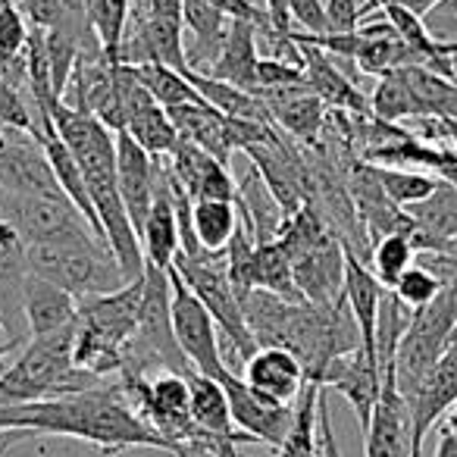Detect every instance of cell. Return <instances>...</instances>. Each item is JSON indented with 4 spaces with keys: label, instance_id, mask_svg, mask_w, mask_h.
<instances>
[{
    "label": "cell",
    "instance_id": "cell-1",
    "mask_svg": "<svg viewBox=\"0 0 457 457\" xmlns=\"http://www.w3.org/2000/svg\"><path fill=\"white\" fill-rule=\"evenodd\" d=\"M79 438L95 445L101 454H120L129 448H157L176 454L163 436L135 413L120 379L66 398L45 401H0V451L20 438Z\"/></svg>",
    "mask_w": 457,
    "mask_h": 457
},
{
    "label": "cell",
    "instance_id": "cell-2",
    "mask_svg": "<svg viewBox=\"0 0 457 457\" xmlns=\"http://www.w3.org/2000/svg\"><path fill=\"white\" fill-rule=\"evenodd\" d=\"M145 273L116 292L79 298L76 367L101 376H120L126 370V348L138 332Z\"/></svg>",
    "mask_w": 457,
    "mask_h": 457
},
{
    "label": "cell",
    "instance_id": "cell-3",
    "mask_svg": "<svg viewBox=\"0 0 457 457\" xmlns=\"http://www.w3.org/2000/svg\"><path fill=\"white\" fill-rule=\"evenodd\" d=\"M76 336L79 320L66 329L51 332V336L29 338L13 367L0 379V401L22 404V401L66 398V395L104 386L107 379L76 367Z\"/></svg>",
    "mask_w": 457,
    "mask_h": 457
},
{
    "label": "cell",
    "instance_id": "cell-4",
    "mask_svg": "<svg viewBox=\"0 0 457 457\" xmlns=\"http://www.w3.org/2000/svg\"><path fill=\"white\" fill-rule=\"evenodd\" d=\"M29 273L66 288L76 298L116 292V288L126 286L120 263L113 261L107 245H101L97 238L63 245H32L29 248Z\"/></svg>",
    "mask_w": 457,
    "mask_h": 457
},
{
    "label": "cell",
    "instance_id": "cell-5",
    "mask_svg": "<svg viewBox=\"0 0 457 457\" xmlns=\"http://www.w3.org/2000/svg\"><path fill=\"white\" fill-rule=\"evenodd\" d=\"M457 326V276L442 282V292L423 311H413L411 326L395 354V382L404 401L417 392V386L426 379L432 367L442 361V354L451 348V332Z\"/></svg>",
    "mask_w": 457,
    "mask_h": 457
},
{
    "label": "cell",
    "instance_id": "cell-6",
    "mask_svg": "<svg viewBox=\"0 0 457 457\" xmlns=\"http://www.w3.org/2000/svg\"><path fill=\"white\" fill-rule=\"evenodd\" d=\"M172 267L179 270L185 286L197 295V301L210 311L216 329H220V336L228 342V348L236 351L238 361L248 363L251 357L261 351V345L251 336L248 320H245V307L226 276V254L213 257V261H191V257H185V254H176Z\"/></svg>",
    "mask_w": 457,
    "mask_h": 457
},
{
    "label": "cell",
    "instance_id": "cell-7",
    "mask_svg": "<svg viewBox=\"0 0 457 457\" xmlns=\"http://www.w3.org/2000/svg\"><path fill=\"white\" fill-rule=\"evenodd\" d=\"M0 216L20 232L26 248H32V245H63L97 238L88 222H85V216L66 197L0 191Z\"/></svg>",
    "mask_w": 457,
    "mask_h": 457
},
{
    "label": "cell",
    "instance_id": "cell-8",
    "mask_svg": "<svg viewBox=\"0 0 457 457\" xmlns=\"http://www.w3.org/2000/svg\"><path fill=\"white\" fill-rule=\"evenodd\" d=\"M166 273H170V292H172V332H176V342L182 348L185 361L191 363L195 373L220 379L232 367L222 357L220 329H216L213 317L197 301V295L185 286V279L179 276L176 267H170Z\"/></svg>",
    "mask_w": 457,
    "mask_h": 457
},
{
    "label": "cell",
    "instance_id": "cell-9",
    "mask_svg": "<svg viewBox=\"0 0 457 457\" xmlns=\"http://www.w3.org/2000/svg\"><path fill=\"white\" fill-rule=\"evenodd\" d=\"M220 382H222V388H226L228 411H232L236 429L251 436L257 445H270V448L279 451L295 426V404L267 401L263 395H257L236 370H226V373L220 376Z\"/></svg>",
    "mask_w": 457,
    "mask_h": 457
},
{
    "label": "cell",
    "instance_id": "cell-10",
    "mask_svg": "<svg viewBox=\"0 0 457 457\" xmlns=\"http://www.w3.org/2000/svg\"><path fill=\"white\" fill-rule=\"evenodd\" d=\"M363 448L367 457H413V420L404 395L398 392L395 370L382 373V392L363 432Z\"/></svg>",
    "mask_w": 457,
    "mask_h": 457
},
{
    "label": "cell",
    "instance_id": "cell-11",
    "mask_svg": "<svg viewBox=\"0 0 457 457\" xmlns=\"http://www.w3.org/2000/svg\"><path fill=\"white\" fill-rule=\"evenodd\" d=\"M160 160L151 157L129 132H116V182H120L122 204L129 210L135 232H145L154 195H157Z\"/></svg>",
    "mask_w": 457,
    "mask_h": 457
},
{
    "label": "cell",
    "instance_id": "cell-12",
    "mask_svg": "<svg viewBox=\"0 0 457 457\" xmlns=\"http://www.w3.org/2000/svg\"><path fill=\"white\" fill-rule=\"evenodd\" d=\"M457 404V345H451L442 354V361L426 373V379L417 386V392L407 398L413 420V454L423 457V442L438 420Z\"/></svg>",
    "mask_w": 457,
    "mask_h": 457
},
{
    "label": "cell",
    "instance_id": "cell-13",
    "mask_svg": "<svg viewBox=\"0 0 457 457\" xmlns=\"http://www.w3.org/2000/svg\"><path fill=\"white\" fill-rule=\"evenodd\" d=\"M320 386L326 392H338L345 401L351 404V411L357 413V423L361 429L367 432L370 420H373V411H376V401H379V392H382V373H379V363L373 357H367V351L357 348L345 357H336L329 363V370L323 373Z\"/></svg>",
    "mask_w": 457,
    "mask_h": 457
},
{
    "label": "cell",
    "instance_id": "cell-14",
    "mask_svg": "<svg viewBox=\"0 0 457 457\" xmlns=\"http://www.w3.org/2000/svg\"><path fill=\"white\" fill-rule=\"evenodd\" d=\"M413 220V248L417 254H448L457 242V188L438 179L436 191L423 201L404 207Z\"/></svg>",
    "mask_w": 457,
    "mask_h": 457
},
{
    "label": "cell",
    "instance_id": "cell-15",
    "mask_svg": "<svg viewBox=\"0 0 457 457\" xmlns=\"http://www.w3.org/2000/svg\"><path fill=\"white\" fill-rule=\"evenodd\" d=\"M261 101L267 104L273 122L295 141H304L307 147L320 145V132L326 129V116L329 107L313 95L311 85H292L282 91H267L261 95Z\"/></svg>",
    "mask_w": 457,
    "mask_h": 457
},
{
    "label": "cell",
    "instance_id": "cell-16",
    "mask_svg": "<svg viewBox=\"0 0 457 457\" xmlns=\"http://www.w3.org/2000/svg\"><path fill=\"white\" fill-rule=\"evenodd\" d=\"M242 379L276 404H295L307 386V373L301 361L286 348H261L242 367Z\"/></svg>",
    "mask_w": 457,
    "mask_h": 457
},
{
    "label": "cell",
    "instance_id": "cell-17",
    "mask_svg": "<svg viewBox=\"0 0 457 457\" xmlns=\"http://www.w3.org/2000/svg\"><path fill=\"white\" fill-rule=\"evenodd\" d=\"M295 288L317 307H332L345 298V245L338 238L295 261Z\"/></svg>",
    "mask_w": 457,
    "mask_h": 457
},
{
    "label": "cell",
    "instance_id": "cell-18",
    "mask_svg": "<svg viewBox=\"0 0 457 457\" xmlns=\"http://www.w3.org/2000/svg\"><path fill=\"white\" fill-rule=\"evenodd\" d=\"M386 292L388 288L376 279L370 263H363L354 251L345 248V301H348L351 317H354L357 329H361L363 351L373 361H376V326H379V311Z\"/></svg>",
    "mask_w": 457,
    "mask_h": 457
},
{
    "label": "cell",
    "instance_id": "cell-19",
    "mask_svg": "<svg viewBox=\"0 0 457 457\" xmlns=\"http://www.w3.org/2000/svg\"><path fill=\"white\" fill-rule=\"evenodd\" d=\"M304 60V76L313 95L326 104L329 110H345L354 116H370V97L338 70V63L326 51L313 45H295Z\"/></svg>",
    "mask_w": 457,
    "mask_h": 457
},
{
    "label": "cell",
    "instance_id": "cell-20",
    "mask_svg": "<svg viewBox=\"0 0 457 457\" xmlns=\"http://www.w3.org/2000/svg\"><path fill=\"white\" fill-rule=\"evenodd\" d=\"M179 245H182V232H179V213L176 201H172L170 179H166L163 160H160V176H157V195H154L151 213H147L145 232H141V248H145V263L157 270H170L176 263Z\"/></svg>",
    "mask_w": 457,
    "mask_h": 457
},
{
    "label": "cell",
    "instance_id": "cell-21",
    "mask_svg": "<svg viewBox=\"0 0 457 457\" xmlns=\"http://www.w3.org/2000/svg\"><path fill=\"white\" fill-rule=\"evenodd\" d=\"M22 311H26L29 338L51 336L79 320V298L41 276L29 273L26 292H22Z\"/></svg>",
    "mask_w": 457,
    "mask_h": 457
},
{
    "label": "cell",
    "instance_id": "cell-22",
    "mask_svg": "<svg viewBox=\"0 0 457 457\" xmlns=\"http://www.w3.org/2000/svg\"><path fill=\"white\" fill-rule=\"evenodd\" d=\"M166 113H170L179 138L197 145L213 160H220L222 166L232 163L236 145H232V132H228V116H222L220 110H213L207 101L182 104V107H172V110H166Z\"/></svg>",
    "mask_w": 457,
    "mask_h": 457
},
{
    "label": "cell",
    "instance_id": "cell-23",
    "mask_svg": "<svg viewBox=\"0 0 457 457\" xmlns=\"http://www.w3.org/2000/svg\"><path fill=\"white\" fill-rule=\"evenodd\" d=\"M257 35H261V29L251 26V22L242 20L228 22V35L222 41V51L213 60V66L207 70V76L257 95V63H261Z\"/></svg>",
    "mask_w": 457,
    "mask_h": 457
},
{
    "label": "cell",
    "instance_id": "cell-24",
    "mask_svg": "<svg viewBox=\"0 0 457 457\" xmlns=\"http://www.w3.org/2000/svg\"><path fill=\"white\" fill-rule=\"evenodd\" d=\"M129 22H132V0H85V26L110 63H122Z\"/></svg>",
    "mask_w": 457,
    "mask_h": 457
},
{
    "label": "cell",
    "instance_id": "cell-25",
    "mask_svg": "<svg viewBox=\"0 0 457 457\" xmlns=\"http://www.w3.org/2000/svg\"><path fill=\"white\" fill-rule=\"evenodd\" d=\"M188 79H191V85L201 91L204 101H207L213 110H220L222 116H232V120L273 122L267 104H263L257 95H251V91L236 88V85H228V82H220V79L207 76V72H197V70H191Z\"/></svg>",
    "mask_w": 457,
    "mask_h": 457
},
{
    "label": "cell",
    "instance_id": "cell-26",
    "mask_svg": "<svg viewBox=\"0 0 457 457\" xmlns=\"http://www.w3.org/2000/svg\"><path fill=\"white\" fill-rule=\"evenodd\" d=\"M242 226L236 201H191V228L204 251L222 254Z\"/></svg>",
    "mask_w": 457,
    "mask_h": 457
},
{
    "label": "cell",
    "instance_id": "cell-27",
    "mask_svg": "<svg viewBox=\"0 0 457 457\" xmlns=\"http://www.w3.org/2000/svg\"><path fill=\"white\" fill-rule=\"evenodd\" d=\"M398 76L413 91L426 120H457V82L426 66H401Z\"/></svg>",
    "mask_w": 457,
    "mask_h": 457
},
{
    "label": "cell",
    "instance_id": "cell-28",
    "mask_svg": "<svg viewBox=\"0 0 457 457\" xmlns=\"http://www.w3.org/2000/svg\"><path fill=\"white\" fill-rule=\"evenodd\" d=\"M182 22L197 41V63H207V70L213 66V60L220 57L222 51V41L228 35V22L226 16L220 13L216 7H210L207 0H185L182 4ZM207 70H197V72H207Z\"/></svg>",
    "mask_w": 457,
    "mask_h": 457
},
{
    "label": "cell",
    "instance_id": "cell-29",
    "mask_svg": "<svg viewBox=\"0 0 457 457\" xmlns=\"http://www.w3.org/2000/svg\"><path fill=\"white\" fill-rule=\"evenodd\" d=\"M254 288L261 292H273L282 298L304 301L295 288V263L288 257V251L282 248L279 238H270V242H257L254 251Z\"/></svg>",
    "mask_w": 457,
    "mask_h": 457
},
{
    "label": "cell",
    "instance_id": "cell-30",
    "mask_svg": "<svg viewBox=\"0 0 457 457\" xmlns=\"http://www.w3.org/2000/svg\"><path fill=\"white\" fill-rule=\"evenodd\" d=\"M370 116L382 122H398V126H404L411 120H426L423 107L417 104L413 91L404 85V79L398 76V70L376 82L373 95H370Z\"/></svg>",
    "mask_w": 457,
    "mask_h": 457
},
{
    "label": "cell",
    "instance_id": "cell-31",
    "mask_svg": "<svg viewBox=\"0 0 457 457\" xmlns=\"http://www.w3.org/2000/svg\"><path fill=\"white\" fill-rule=\"evenodd\" d=\"M132 70L160 107L172 110V107H182V104H204L201 91L191 85V79L185 72H176L163 63H138Z\"/></svg>",
    "mask_w": 457,
    "mask_h": 457
},
{
    "label": "cell",
    "instance_id": "cell-32",
    "mask_svg": "<svg viewBox=\"0 0 457 457\" xmlns=\"http://www.w3.org/2000/svg\"><path fill=\"white\" fill-rule=\"evenodd\" d=\"M413 257H417V248L407 236H386L379 242H373V251H370V270L373 276L382 282V286L392 292L398 286V279L413 267Z\"/></svg>",
    "mask_w": 457,
    "mask_h": 457
},
{
    "label": "cell",
    "instance_id": "cell-33",
    "mask_svg": "<svg viewBox=\"0 0 457 457\" xmlns=\"http://www.w3.org/2000/svg\"><path fill=\"white\" fill-rule=\"evenodd\" d=\"M376 182L382 185V191L388 195V201L398 204V207H411V204L423 201L436 191L438 176H429V172H420V170H388V166H373Z\"/></svg>",
    "mask_w": 457,
    "mask_h": 457
},
{
    "label": "cell",
    "instance_id": "cell-34",
    "mask_svg": "<svg viewBox=\"0 0 457 457\" xmlns=\"http://www.w3.org/2000/svg\"><path fill=\"white\" fill-rule=\"evenodd\" d=\"M438 292H442V282H438L426 267H420V263H413V267L398 279V286L392 288V295L411 313L413 311H423L426 304H432Z\"/></svg>",
    "mask_w": 457,
    "mask_h": 457
},
{
    "label": "cell",
    "instance_id": "cell-35",
    "mask_svg": "<svg viewBox=\"0 0 457 457\" xmlns=\"http://www.w3.org/2000/svg\"><path fill=\"white\" fill-rule=\"evenodd\" d=\"M304 82L307 76L301 63H288V60L279 57H261V63H257V97L267 95V91H282Z\"/></svg>",
    "mask_w": 457,
    "mask_h": 457
},
{
    "label": "cell",
    "instance_id": "cell-36",
    "mask_svg": "<svg viewBox=\"0 0 457 457\" xmlns=\"http://www.w3.org/2000/svg\"><path fill=\"white\" fill-rule=\"evenodd\" d=\"M20 10L26 13V20L38 29H63V26H85L82 20L70 13L63 7V0H16Z\"/></svg>",
    "mask_w": 457,
    "mask_h": 457
},
{
    "label": "cell",
    "instance_id": "cell-37",
    "mask_svg": "<svg viewBox=\"0 0 457 457\" xmlns=\"http://www.w3.org/2000/svg\"><path fill=\"white\" fill-rule=\"evenodd\" d=\"M373 13L370 7H361L357 0H326V22H329V35H348L357 32L361 22Z\"/></svg>",
    "mask_w": 457,
    "mask_h": 457
},
{
    "label": "cell",
    "instance_id": "cell-38",
    "mask_svg": "<svg viewBox=\"0 0 457 457\" xmlns=\"http://www.w3.org/2000/svg\"><path fill=\"white\" fill-rule=\"evenodd\" d=\"M292 26H298L304 35H329L323 0H288Z\"/></svg>",
    "mask_w": 457,
    "mask_h": 457
},
{
    "label": "cell",
    "instance_id": "cell-39",
    "mask_svg": "<svg viewBox=\"0 0 457 457\" xmlns=\"http://www.w3.org/2000/svg\"><path fill=\"white\" fill-rule=\"evenodd\" d=\"M210 7L220 10L226 20H242V22H251V26H257L261 32H267V29H273V20H270L267 7H257L254 0H207Z\"/></svg>",
    "mask_w": 457,
    "mask_h": 457
},
{
    "label": "cell",
    "instance_id": "cell-40",
    "mask_svg": "<svg viewBox=\"0 0 457 457\" xmlns=\"http://www.w3.org/2000/svg\"><path fill=\"white\" fill-rule=\"evenodd\" d=\"M317 432H320V457H342L336 429H332V411H329V398H326V388L320 392V404H317Z\"/></svg>",
    "mask_w": 457,
    "mask_h": 457
},
{
    "label": "cell",
    "instance_id": "cell-41",
    "mask_svg": "<svg viewBox=\"0 0 457 457\" xmlns=\"http://www.w3.org/2000/svg\"><path fill=\"white\" fill-rule=\"evenodd\" d=\"M29 345V338H10V342H0V379L13 367V361L20 357V351Z\"/></svg>",
    "mask_w": 457,
    "mask_h": 457
},
{
    "label": "cell",
    "instance_id": "cell-42",
    "mask_svg": "<svg viewBox=\"0 0 457 457\" xmlns=\"http://www.w3.org/2000/svg\"><path fill=\"white\" fill-rule=\"evenodd\" d=\"M392 4H398V7H404V10H411V13H417V16H429L432 10L442 4V0H392ZM376 7H379V0H376Z\"/></svg>",
    "mask_w": 457,
    "mask_h": 457
},
{
    "label": "cell",
    "instance_id": "cell-43",
    "mask_svg": "<svg viewBox=\"0 0 457 457\" xmlns=\"http://www.w3.org/2000/svg\"><path fill=\"white\" fill-rule=\"evenodd\" d=\"M432 457H457V436H451L445 426H438V442H436V454Z\"/></svg>",
    "mask_w": 457,
    "mask_h": 457
},
{
    "label": "cell",
    "instance_id": "cell-44",
    "mask_svg": "<svg viewBox=\"0 0 457 457\" xmlns=\"http://www.w3.org/2000/svg\"><path fill=\"white\" fill-rule=\"evenodd\" d=\"M438 126H442L445 141L457 151V120H438Z\"/></svg>",
    "mask_w": 457,
    "mask_h": 457
},
{
    "label": "cell",
    "instance_id": "cell-45",
    "mask_svg": "<svg viewBox=\"0 0 457 457\" xmlns=\"http://www.w3.org/2000/svg\"><path fill=\"white\" fill-rule=\"evenodd\" d=\"M436 16H451V20H457V0H442L436 10H432Z\"/></svg>",
    "mask_w": 457,
    "mask_h": 457
},
{
    "label": "cell",
    "instance_id": "cell-46",
    "mask_svg": "<svg viewBox=\"0 0 457 457\" xmlns=\"http://www.w3.org/2000/svg\"><path fill=\"white\" fill-rule=\"evenodd\" d=\"M438 179H445V182H451V185H454V188H457V157L451 160V163L445 166L442 172H438Z\"/></svg>",
    "mask_w": 457,
    "mask_h": 457
},
{
    "label": "cell",
    "instance_id": "cell-47",
    "mask_svg": "<svg viewBox=\"0 0 457 457\" xmlns=\"http://www.w3.org/2000/svg\"><path fill=\"white\" fill-rule=\"evenodd\" d=\"M445 429H448L451 432V436H457V404L454 407H451V411L448 413H445Z\"/></svg>",
    "mask_w": 457,
    "mask_h": 457
},
{
    "label": "cell",
    "instance_id": "cell-48",
    "mask_svg": "<svg viewBox=\"0 0 457 457\" xmlns=\"http://www.w3.org/2000/svg\"><path fill=\"white\" fill-rule=\"evenodd\" d=\"M7 138H10V129H4V122H0V147H7Z\"/></svg>",
    "mask_w": 457,
    "mask_h": 457
},
{
    "label": "cell",
    "instance_id": "cell-49",
    "mask_svg": "<svg viewBox=\"0 0 457 457\" xmlns=\"http://www.w3.org/2000/svg\"><path fill=\"white\" fill-rule=\"evenodd\" d=\"M0 329H7V317H4V311H0Z\"/></svg>",
    "mask_w": 457,
    "mask_h": 457
},
{
    "label": "cell",
    "instance_id": "cell-50",
    "mask_svg": "<svg viewBox=\"0 0 457 457\" xmlns=\"http://www.w3.org/2000/svg\"><path fill=\"white\" fill-rule=\"evenodd\" d=\"M451 345H457V326H454V332H451Z\"/></svg>",
    "mask_w": 457,
    "mask_h": 457
},
{
    "label": "cell",
    "instance_id": "cell-51",
    "mask_svg": "<svg viewBox=\"0 0 457 457\" xmlns=\"http://www.w3.org/2000/svg\"><path fill=\"white\" fill-rule=\"evenodd\" d=\"M367 4H370V7H376V0H367ZM376 10H379V7H376Z\"/></svg>",
    "mask_w": 457,
    "mask_h": 457
},
{
    "label": "cell",
    "instance_id": "cell-52",
    "mask_svg": "<svg viewBox=\"0 0 457 457\" xmlns=\"http://www.w3.org/2000/svg\"><path fill=\"white\" fill-rule=\"evenodd\" d=\"M201 457H210V454H201Z\"/></svg>",
    "mask_w": 457,
    "mask_h": 457
},
{
    "label": "cell",
    "instance_id": "cell-53",
    "mask_svg": "<svg viewBox=\"0 0 457 457\" xmlns=\"http://www.w3.org/2000/svg\"><path fill=\"white\" fill-rule=\"evenodd\" d=\"M413 457H420V454H413Z\"/></svg>",
    "mask_w": 457,
    "mask_h": 457
}]
</instances>
